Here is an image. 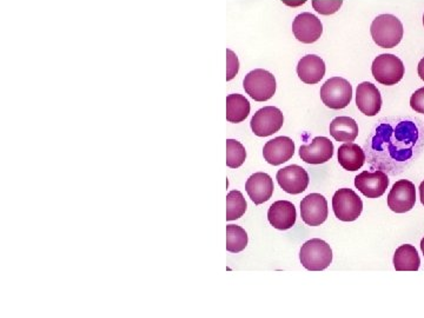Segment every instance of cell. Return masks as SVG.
<instances>
[{
	"label": "cell",
	"mask_w": 424,
	"mask_h": 318,
	"mask_svg": "<svg viewBox=\"0 0 424 318\" xmlns=\"http://www.w3.org/2000/svg\"><path fill=\"white\" fill-rule=\"evenodd\" d=\"M371 72L375 79L382 85L391 86L400 83L404 76L403 61L391 53H383L375 58Z\"/></svg>",
	"instance_id": "obj_5"
},
{
	"label": "cell",
	"mask_w": 424,
	"mask_h": 318,
	"mask_svg": "<svg viewBox=\"0 0 424 318\" xmlns=\"http://www.w3.org/2000/svg\"><path fill=\"white\" fill-rule=\"evenodd\" d=\"M277 182L279 186L290 195L304 192L309 185V174L307 170L298 165H290L277 172Z\"/></svg>",
	"instance_id": "obj_13"
},
{
	"label": "cell",
	"mask_w": 424,
	"mask_h": 318,
	"mask_svg": "<svg viewBox=\"0 0 424 318\" xmlns=\"http://www.w3.org/2000/svg\"><path fill=\"white\" fill-rule=\"evenodd\" d=\"M423 25H424V15H423Z\"/></svg>",
	"instance_id": "obj_33"
},
{
	"label": "cell",
	"mask_w": 424,
	"mask_h": 318,
	"mask_svg": "<svg viewBox=\"0 0 424 318\" xmlns=\"http://www.w3.org/2000/svg\"><path fill=\"white\" fill-rule=\"evenodd\" d=\"M246 151L238 140L227 139L226 140V165L231 169H237L242 166L245 161Z\"/></svg>",
	"instance_id": "obj_26"
},
{
	"label": "cell",
	"mask_w": 424,
	"mask_h": 318,
	"mask_svg": "<svg viewBox=\"0 0 424 318\" xmlns=\"http://www.w3.org/2000/svg\"><path fill=\"white\" fill-rule=\"evenodd\" d=\"M297 74L302 82L309 84V85L319 83L325 74L324 60L316 54L304 55L298 61Z\"/></svg>",
	"instance_id": "obj_19"
},
{
	"label": "cell",
	"mask_w": 424,
	"mask_h": 318,
	"mask_svg": "<svg viewBox=\"0 0 424 318\" xmlns=\"http://www.w3.org/2000/svg\"><path fill=\"white\" fill-rule=\"evenodd\" d=\"M273 182L267 173L257 172L251 174L246 180L245 190L249 197L256 205L263 204L271 198L273 193Z\"/></svg>",
	"instance_id": "obj_17"
},
{
	"label": "cell",
	"mask_w": 424,
	"mask_h": 318,
	"mask_svg": "<svg viewBox=\"0 0 424 318\" xmlns=\"http://www.w3.org/2000/svg\"><path fill=\"white\" fill-rule=\"evenodd\" d=\"M292 32L301 43L313 44L322 36L323 25L317 15L310 12H303L295 18L292 23Z\"/></svg>",
	"instance_id": "obj_12"
},
{
	"label": "cell",
	"mask_w": 424,
	"mask_h": 318,
	"mask_svg": "<svg viewBox=\"0 0 424 318\" xmlns=\"http://www.w3.org/2000/svg\"><path fill=\"white\" fill-rule=\"evenodd\" d=\"M284 123L282 111L275 106H265L258 110L251 118L252 132L258 137H269L278 132Z\"/></svg>",
	"instance_id": "obj_8"
},
{
	"label": "cell",
	"mask_w": 424,
	"mask_h": 318,
	"mask_svg": "<svg viewBox=\"0 0 424 318\" xmlns=\"http://www.w3.org/2000/svg\"><path fill=\"white\" fill-rule=\"evenodd\" d=\"M239 71V60L236 53L230 49L226 50V80L233 79Z\"/></svg>",
	"instance_id": "obj_28"
},
{
	"label": "cell",
	"mask_w": 424,
	"mask_h": 318,
	"mask_svg": "<svg viewBox=\"0 0 424 318\" xmlns=\"http://www.w3.org/2000/svg\"><path fill=\"white\" fill-rule=\"evenodd\" d=\"M417 71H419V76L422 80H424V58L421 59V61L419 63V68H417Z\"/></svg>",
	"instance_id": "obj_30"
},
{
	"label": "cell",
	"mask_w": 424,
	"mask_h": 318,
	"mask_svg": "<svg viewBox=\"0 0 424 318\" xmlns=\"http://www.w3.org/2000/svg\"><path fill=\"white\" fill-rule=\"evenodd\" d=\"M420 196H421V203L424 205V180L420 185Z\"/></svg>",
	"instance_id": "obj_31"
},
{
	"label": "cell",
	"mask_w": 424,
	"mask_h": 318,
	"mask_svg": "<svg viewBox=\"0 0 424 318\" xmlns=\"http://www.w3.org/2000/svg\"><path fill=\"white\" fill-rule=\"evenodd\" d=\"M410 106L417 113L424 114V87H421L413 93L410 98Z\"/></svg>",
	"instance_id": "obj_29"
},
{
	"label": "cell",
	"mask_w": 424,
	"mask_h": 318,
	"mask_svg": "<svg viewBox=\"0 0 424 318\" xmlns=\"http://www.w3.org/2000/svg\"><path fill=\"white\" fill-rule=\"evenodd\" d=\"M371 37L379 48L391 49L403 38V24L396 15L379 14L373 19L370 27Z\"/></svg>",
	"instance_id": "obj_2"
},
{
	"label": "cell",
	"mask_w": 424,
	"mask_h": 318,
	"mask_svg": "<svg viewBox=\"0 0 424 318\" xmlns=\"http://www.w3.org/2000/svg\"><path fill=\"white\" fill-rule=\"evenodd\" d=\"M295 154V143L289 137H276L269 140L264 145L263 156L267 163L273 165H280L292 158Z\"/></svg>",
	"instance_id": "obj_16"
},
{
	"label": "cell",
	"mask_w": 424,
	"mask_h": 318,
	"mask_svg": "<svg viewBox=\"0 0 424 318\" xmlns=\"http://www.w3.org/2000/svg\"><path fill=\"white\" fill-rule=\"evenodd\" d=\"M421 250H422L423 255H424V238L421 241Z\"/></svg>",
	"instance_id": "obj_32"
},
{
	"label": "cell",
	"mask_w": 424,
	"mask_h": 318,
	"mask_svg": "<svg viewBox=\"0 0 424 318\" xmlns=\"http://www.w3.org/2000/svg\"><path fill=\"white\" fill-rule=\"evenodd\" d=\"M250 113V103L244 96L232 93L226 97V119L230 123H242Z\"/></svg>",
	"instance_id": "obj_22"
},
{
	"label": "cell",
	"mask_w": 424,
	"mask_h": 318,
	"mask_svg": "<svg viewBox=\"0 0 424 318\" xmlns=\"http://www.w3.org/2000/svg\"><path fill=\"white\" fill-rule=\"evenodd\" d=\"M421 131L413 120H400L394 124L384 121L373 131L366 151L372 167L389 173H400L411 160L415 150L421 149Z\"/></svg>",
	"instance_id": "obj_1"
},
{
	"label": "cell",
	"mask_w": 424,
	"mask_h": 318,
	"mask_svg": "<svg viewBox=\"0 0 424 318\" xmlns=\"http://www.w3.org/2000/svg\"><path fill=\"white\" fill-rule=\"evenodd\" d=\"M356 105L366 116H376L382 107L381 92L372 83H361L356 90Z\"/></svg>",
	"instance_id": "obj_15"
},
{
	"label": "cell",
	"mask_w": 424,
	"mask_h": 318,
	"mask_svg": "<svg viewBox=\"0 0 424 318\" xmlns=\"http://www.w3.org/2000/svg\"><path fill=\"white\" fill-rule=\"evenodd\" d=\"M329 131L337 142L352 143L358 136V125L350 117H336L330 123Z\"/></svg>",
	"instance_id": "obj_21"
},
{
	"label": "cell",
	"mask_w": 424,
	"mask_h": 318,
	"mask_svg": "<svg viewBox=\"0 0 424 318\" xmlns=\"http://www.w3.org/2000/svg\"><path fill=\"white\" fill-rule=\"evenodd\" d=\"M320 99L330 108L341 110L350 104L352 98V86L342 77H332L320 87Z\"/></svg>",
	"instance_id": "obj_6"
},
{
	"label": "cell",
	"mask_w": 424,
	"mask_h": 318,
	"mask_svg": "<svg viewBox=\"0 0 424 318\" xmlns=\"http://www.w3.org/2000/svg\"><path fill=\"white\" fill-rule=\"evenodd\" d=\"M338 163L347 171L360 170L366 163L364 150L354 143H345L338 149Z\"/></svg>",
	"instance_id": "obj_20"
},
{
	"label": "cell",
	"mask_w": 424,
	"mask_h": 318,
	"mask_svg": "<svg viewBox=\"0 0 424 318\" xmlns=\"http://www.w3.org/2000/svg\"><path fill=\"white\" fill-rule=\"evenodd\" d=\"M246 202L242 192L232 190L226 196V220H236L245 213Z\"/></svg>",
	"instance_id": "obj_25"
},
{
	"label": "cell",
	"mask_w": 424,
	"mask_h": 318,
	"mask_svg": "<svg viewBox=\"0 0 424 318\" xmlns=\"http://www.w3.org/2000/svg\"><path fill=\"white\" fill-rule=\"evenodd\" d=\"M421 260L414 245H401L394 255V266L397 271H417Z\"/></svg>",
	"instance_id": "obj_23"
},
{
	"label": "cell",
	"mask_w": 424,
	"mask_h": 318,
	"mask_svg": "<svg viewBox=\"0 0 424 318\" xmlns=\"http://www.w3.org/2000/svg\"><path fill=\"white\" fill-rule=\"evenodd\" d=\"M299 260L305 269L322 271L331 264L332 250L326 242L319 238H314L302 245Z\"/></svg>",
	"instance_id": "obj_3"
},
{
	"label": "cell",
	"mask_w": 424,
	"mask_h": 318,
	"mask_svg": "<svg viewBox=\"0 0 424 318\" xmlns=\"http://www.w3.org/2000/svg\"><path fill=\"white\" fill-rule=\"evenodd\" d=\"M333 156V144L326 137H316L308 145L299 149V157L308 164H323Z\"/></svg>",
	"instance_id": "obj_14"
},
{
	"label": "cell",
	"mask_w": 424,
	"mask_h": 318,
	"mask_svg": "<svg viewBox=\"0 0 424 318\" xmlns=\"http://www.w3.org/2000/svg\"><path fill=\"white\" fill-rule=\"evenodd\" d=\"M328 202L320 193H310L301 202V217L309 226H318L328 218Z\"/></svg>",
	"instance_id": "obj_10"
},
{
	"label": "cell",
	"mask_w": 424,
	"mask_h": 318,
	"mask_svg": "<svg viewBox=\"0 0 424 318\" xmlns=\"http://www.w3.org/2000/svg\"><path fill=\"white\" fill-rule=\"evenodd\" d=\"M248 245V233L239 225H226V250L238 254Z\"/></svg>",
	"instance_id": "obj_24"
},
{
	"label": "cell",
	"mask_w": 424,
	"mask_h": 318,
	"mask_svg": "<svg viewBox=\"0 0 424 318\" xmlns=\"http://www.w3.org/2000/svg\"><path fill=\"white\" fill-rule=\"evenodd\" d=\"M296 208L289 201H278L271 205L267 211L269 223L277 230H289L296 223Z\"/></svg>",
	"instance_id": "obj_18"
},
{
	"label": "cell",
	"mask_w": 424,
	"mask_h": 318,
	"mask_svg": "<svg viewBox=\"0 0 424 318\" xmlns=\"http://www.w3.org/2000/svg\"><path fill=\"white\" fill-rule=\"evenodd\" d=\"M416 203V188L414 183L402 179L392 185L388 195V207L396 213L410 211Z\"/></svg>",
	"instance_id": "obj_9"
},
{
	"label": "cell",
	"mask_w": 424,
	"mask_h": 318,
	"mask_svg": "<svg viewBox=\"0 0 424 318\" xmlns=\"http://www.w3.org/2000/svg\"><path fill=\"white\" fill-rule=\"evenodd\" d=\"M243 87L254 101L266 102L276 92L275 76L263 68H256L246 74L243 80Z\"/></svg>",
	"instance_id": "obj_4"
},
{
	"label": "cell",
	"mask_w": 424,
	"mask_h": 318,
	"mask_svg": "<svg viewBox=\"0 0 424 318\" xmlns=\"http://www.w3.org/2000/svg\"><path fill=\"white\" fill-rule=\"evenodd\" d=\"M313 7L317 13L330 15L336 13L341 7L342 0H313Z\"/></svg>",
	"instance_id": "obj_27"
},
{
	"label": "cell",
	"mask_w": 424,
	"mask_h": 318,
	"mask_svg": "<svg viewBox=\"0 0 424 318\" xmlns=\"http://www.w3.org/2000/svg\"><path fill=\"white\" fill-rule=\"evenodd\" d=\"M355 186L368 198H378L389 186V178L382 170L363 171L355 178Z\"/></svg>",
	"instance_id": "obj_11"
},
{
	"label": "cell",
	"mask_w": 424,
	"mask_h": 318,
	"mask_svg": "<svg viewBox=\"0 0 424 318\" xmlns=\"http://www.w3.org/2000/svg\"><path fill=\"white\" fill-rule=\"evenodd\" d=\"M332 210L342 222H354L361 216L363 202L351 189H339L332 197Z\"/></svg>",
	"instance_id": "obj_7"
}]
</instances>
